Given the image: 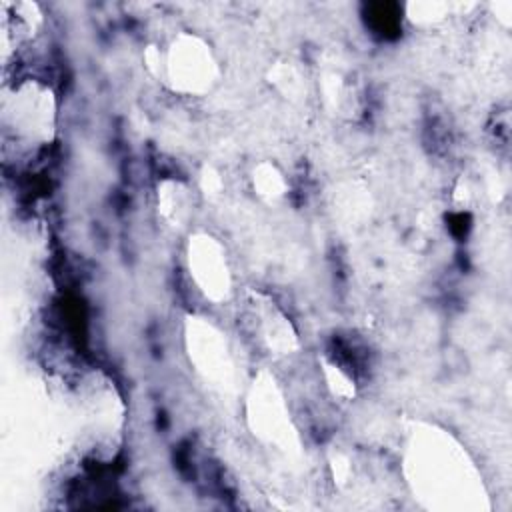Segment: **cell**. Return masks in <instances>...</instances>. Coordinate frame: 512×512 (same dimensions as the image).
Listing matches in <instances>:
<instances>
[{
  "label": "cell",
  "mask_w": 512,
  "mask_h": 512,
  "mask_svg": "<svg viewBox=\"0 0 512 512\" xmlns=\"http://www.w3.org/2000/svg\"><path fill=\"white\" fill-rule=\"evenodd\" d=\"M2 128L16 146L38 150L52 142L56 128V100L50 84L40 78H20L2 100Z\"/></svg>",
  "instance_id": "1"
},
{
  "label": "cell",
  "mask_w": 512,
  "mask_h": 512,
  "mask_svg": "<svg viewBox=\"0 0 512 512\" xmlns=\"http://www.w3.org/2000/svg\"><path fill=\"white\" fill-rule=\"evenodd\" d=\"M158 64V72H164L172 88L186 94H202L210 90L216 74V62L210 48L194 36L174 40L168 50L158 56Z\"/></svg>",
  "instance_id": "2"
},
{
  "label": "cell",
  "mask_w": 512,
  "mask_h": 512,
  "mask_svg": "<svg viewBox=\"0 0 512 512\" xmlns=\"http://www.w3.org/2000/svg\"><path fill=\"white\" fill-rule=\"evenodd\" d=\"M188 270L196 288L212 302H222L232 290V274L226 252L216 238L196 236L188 250Z\"/></svg>",
  "instance_id": "3"
},
{
  "label": "cell",
  "mask_w": 512,
  "mask_h": 512,
  "mask_svg": "<svg viewBox=\"0 0 512 512\" xmlns=\"http://www.w3.org/2000/svg\"><path fill=\"white\" fill-rule=\"evenodd\" d=\"M254 188L258 190V194L266 200H278L282 198L286 192V180L284 174L280 170H276L270 164H262L256 174H254Z\"/></svg>",
  "instance_id": "4"
}]
</instances>
